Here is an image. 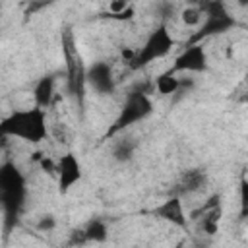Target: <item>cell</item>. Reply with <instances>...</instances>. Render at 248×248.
Wrapping results in <instances>:
<instances>
[{
	"mask_svg": "<svg viewBox=\"0 0 248 248\" xmlns=\"http://www.w3.org/2000/svg\"><path fill=\"white\" fill-rule=\"evenodd\" d=\"M157 12H159L163 17H169V16H172V14H174V6H172L170 2H167V0H163V2H159Z\"/></svg>",
	"mask_w": 248,
	"mask_h": 248,
	"instance_id": "obj_22",
	"label": "cell"
},
{
	"mask_svg": "<svg viewBox=\"0 0 248 248\" xmlns=\"http://www.w3.org/2000/svg\"><path fill=\"white\" fill-rule=\"evenodd\" d=\"M81 163L79 159L68 151L64 155H60V159L56 161V182H58V192L60 194H68L72 190L74 184H78L81 180Z\"/></svg>",
	"mask_w": 248,
	"mask_h": 248,
	"instance_id": "obj_8",
	"label": "cell"
},
{
	"mask_svg": "<svg viewBox=\"0 0 248 248\" xmlns=\"http://www.w3.org/2000/svg\"><path fill=\"white\" fill-rule=\"evenodd\" d=\"M207 184V172L203 169H188L180 174L174 186V194L184 196V194H194L202 190Z\"/></svg>",
	"mask_w": 248,
	"mask_h": 248,
	"instance_id": "obj_11",
	"label": "cell"
},
{
	"mask_svg": "<svg viewBox=\"0 0 248 248\" xmlns=\"http://www.w3.org/2000/svg\"><path fill=\"white\" fill-rule=\"evenodd\" d=\"M238 200H240V219H248V178H240V188H238Z\"/></svg>",
	"mask_w": 248,
	"mask_h": 248,
	"instance_id": "obj_17",
	"label": "cell"
},
{
	"mask_svg": "<svg viewBox=\"0 0 248 248\" xmlns=\"http://www.w3.org/2000/svg\"><path fill=\"white\" fill-rule=\"evenodd\" d=\"M134 14H136V10H134V6H130V8H126L124 12H118V14L105 12V14H101V17L114 19V21H128V19H132V17H134Z\"/></svg>",
	"mask_w": 248,
	"mask_h": 248,
	"instance_id": "obj_18",
	"label": "cell"
},
{
	"mask_svg": "<svg viewBox=\"0 0 248 248\" xmlns=\"http://www.w3.org/2000/svg\"><path fill=\"white\" fill-rule=\"evenodd\" d=\"M170 72L178 74V72H196V74H203L209 70V62H207V52L202 46V43L196 45H186L180 54L174 58L172 66L169 68Z\"/></svg>",
	"mask_w": 248,
	"mask_h": 248,
	"instance_id": "obj_7",
	"label": "cell"
},
{
	"mask_svg": "<svg viewBox=\"0 0 248 248\" xmlns=\"http://www.w3.org/2000/svg\"><path fill=\"white\" fill-rule=\"evenodd\" d=\"M203 12V21L198 25V29L190 35L186 45H196L202 43L213 35H221L227 33L229 29H232L236 25L234 17L229 14L227 6L223 0H202L198 4Z\"/></svg>",
	"mask_w": 248,
	"mask_h": 248,
	"instance_id": "obj_3",
	"label": "cell"
},
{
	"mask_svg": "<svg viewBox=\"0 0 248 248\" xmlns=\"http://www.w3.org/2000/svg\"><path fill=\"white\" fill-rule=\"evenodd\" d=\"M33 99H35V105L43 107V108H48L52 99H54V78L52 76H43L35 87H33Z\"/></svg>",
	"mask_w": 248,
	"mask_h": 248,
	"instance_id": "obj_12",
	"label": "cell"
},
{
	"mask_svg": "<svg viewBox=\"0 0 248 248\" xmlns=\"http://www.w3.org/2000/svg\"><path fill=\"white\" fill-rule=\"evenodd\" d=\"M83 229H85L89 242H105L108 236V229H107V223L103 219H91Z\"/></svg>",
	"mask_w": 248,
	"mask_h": 248,
	"instance_id": "obj_15",
	"label": "cell"
},
{
	"mask_svg": "<svg viewBox=\"0 0 248 248\" xmlns=\"http://www.w3.org/2000/svg\"><path fill=\"white\" fill-rule=\"evenodd\" d=\"M130 6H132L130 0H112L108 4V12L110 14H118V12H124L126 8H130Z\"/></svg>",
	"mask_w": 248,
	"mask_h": 248,
	"instance_id": "obj_21",
	"label": "cell"
},
{
	"mask_svg": "<svg viewBox=\"0 0 248 248\" xmlns=\"http://www.w3.org/2000/svg\"><path fill=\"white\" fill-rule=\"evenodd\" d=\"M186 2H190V4H200L202 0H186Z\"/></svg>",
	"mask_w": 248,
	"mask_h": 248,
	"instance_id": "obj_25",
	"label": "cell"
},
{
	"mask_svg": "<svg viewBox=\"0 0 248 248\" xmlns=\"http://www.w3.org/2000/svg\"><path fill=\"white\" fill-rule=\"evenodd\" d=\"M87 83L99 93V95H112L116 89V81H114V74H112V66L108 62H93L87 68Z\"/></svg>",
	"mask_w": 248,
	"mask_h": 248,
	"instance_id": "obj_9",
	"label": "cell"
},
{
	"mask_svg": "<svg viewBox=\"0 0 248 248\" xmlns=\"http://www.w3.org/2000/svg\"><path fill=\"white\" fill-rule=\"evenodd\" d=\"M172 46H174V39H172L169 27H167V23H161L159 27H155V29L147 35L145 43L141 45V48H138V50L134 52V58H132L128 64H130L132 70L145 68V66H149L151 62H155V60L167 56V54L172 50Z\"/></svg>",
	"mask_w": 248,
	"mask_h": 248,
	"instance_id": "obj_5",
	"label": "cell"
},
{
	"mask_svg": "<svg viewBox=\"0 0 248 248\" xmlns=\"http://www.w3.org/2000/svg\"><path fill=\"white\" fill-rule=\"evenodd\" d=\"M202 17H203V12L198 4L194 6H186L182 12H180V19L184 25H192V27H198L202 23Z\"/></svg>",
	"mask_w": 248,
	"mask_h": 248,
	"instance_id": "obj_16",
	"label": "cell"
},
{
	"mask_svg": "<svg viewBox=\"0 0 248 248\" xmlns=\"http://www.w3.org/2000/svg\"><path fill=\"white\" fill-rule=\"evenodd\" d=\"M236 4H238V6H242V8H244V6H248V0H236Z\"/></svg>",
	"mask_w": 248,
	"mask_h": 248,
	"instance_id": "obj_24",
	"label": "cell"
},
{
	"mask_svg": "<svg viewBox=\"0 0 248 248\" xmlns=\"http://www.w3.org/2000/svg\"><path fill=\"white\" fill-rule=\"evenodd\" d=\"M41 167H43L46 172H52V174H56V163H52L50 159L43 157V159H41Z\"/></svg>",
	"mask_w": 248,
	"mask_h": 248,
	"instance_id": "obj_23",
	"label": "cell"
},
{
	"mask_svg": "<svg viewBox=\"0 0 248 248\" xmlns=\"http://www.w3.org/2000/svg\"><path fill=\"white\" fill-rule=\"evenodd\" d=\"M136 147H138V141L132 138V136H122L114 145H112V157L120 163H126L134 157L136 153Z\"/></svg>",
	"mask_w": 248,
	"mask_h": 248,
	"instance_id": "obj_14",
	"label": "cell"
},
{
	"mask_svg": "<svg viewBox=\"0 0 248 248\" xmlns=\"http://www.w3.org/2000/svg\"><path fill=\"white\" fill-rule=\"evenodd\" d=\"M85 242H89V240H87V234H85V229H74V231L70 232L68 244L76 246V244H85Z\"/></svg>",
	"mask_w": 248,
	"mask_h": 248,
	"instance_id": "obj_19",
	"label": "cell"
},
{
	"mask_svg": "<svg viewBox=\"0 0 248 248\" xmlns=\"http://www.w3.org/2000/svg\"><path fill=\"white\" fill-rule=\"evenodd\" d=\"M153 215L178 227V229H186L188 227V217L184 213V205H182V200L178 194H172L170 198H167L161 205H157L153 209Z\"/></svg>",
	"mask_w": 248,
	"mask_h": 248,
	"instance_id": "obj_10",
	"label": "cell"
},
{
	"mask_svg": "<svg viewBox=\"0 0 248 248\" xmlns=\"http://www.w3.org/2000/svg\"><path fill=\"white\" fill-rule=\"evenodd\" d=\"M153 112V103L149 99V95L143 91V89H136V91H130L126 101L122 103L120 107V112L118 116L114 118V122L108 126L107 134L103 136V140H108V138H114L118 134H122L124 130H128L130 126L145 120L149 114Z\"/></svg>",
	"mask_w": 248,
	"mask_h": 248,
	"instance_id": "obj_4",
	"label": "cell"
},
{
	"mask_svg": "<svg viewBox=\"0 0 248 248\" xmlns=\"http://www.w3.org/2000/svg\"><path fill=\"white\" fill-rule=\"evenodd\" d=\"M221 215H223V207H221V196L213 194L207 198V202L203 205H200L198 209H194L190 213L192 221H198V229L203 234H217L219 231V223H221Z\"/></svg>",
	"mask_w": 248,
	"mask_h": 248,
	"instance_id": "obj_6",
	"label": "cell"
},
{
	"mask_svg": "<svg viewBox=\"0 0 248 248\" xmlns=\"http://www.w3.org/2000/svg\"><path fill=\"white\" fill-rule=\"evenodd\" d=\"M155 87H157V91H159L161 95H174V93H178V91L184 87V81H182L180 78H176L174 72L167 70V72H163V74L157 76Z\"/></svg>",
	"mask_w": 248,
	"mask_h": 248,
	"instance_id": "obj_13",
	"label": "cell"
},
{
	"mask_svg": "<svg viewBox=\"0 0 248 248\" xmlns=\"http://www.w3.org/2000/svg\"><path fill=\"white\" fill-rule=\"evenodd\" d=\"M60 45H62V56L66 62V89L72 97L74 105L83 112L85 107V85H87V68L83 64L81 52L76 43V35L72 27H64L60 33Z\"/></svg>",
	"mask_w": 248,
	"mask_h": 248,
	"instance_id": "obj_1",
	"label": "cell"
},
{
	"mask_svg": "<svg viewBox=\"0 0 248 248\" xmlns=\"http://www.w3.org/2000/svg\"><path fill=\"white\" fill-rule=\"evenodd\" d=\"M56 227V219L52 217V215H45V217H41V221L37 223V229L41 231V232H48V231H52Z\"/></svg>",
	"mask_w": 248,
	"mask_h": 248,
	"instance_id": "obj_20",
	"label": "cell"
},
{
	"mask_svg": "<svg viewBox=\"0 0 248 248\" xmlns=\"http://www.w3.org/2000/svg\"><path fill=\"white\" fill-rule=\"evenodd\" d=\"M0 134L4 138H19L27 143H41L48 136V124H46V112L43 107L35 105L29 108L14 110L10 112L2 124Z\"/></svg>",
	"mask_w": 248,
	"mask_h": 248,
	"instance_id": "obj_2",
	"label": "cell"
}]
</instances>
